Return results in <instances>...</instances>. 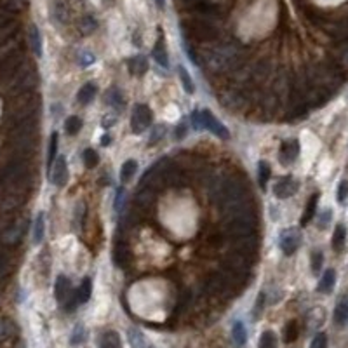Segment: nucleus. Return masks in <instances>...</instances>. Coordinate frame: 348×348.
<instances>
[{
  "mask_svg": "<svg viewBox=\"0 0 348 348\" xmlns=\"http://www.w3.org/2000/svg\"><path fill=\"white\" fill-rule=\"evenodd\" d=\"M256 213H247V214H235V216H228V221L225 225V230L232 238L244 237V235H251L256 230Z\"/></svg>",
  "mask_w": 348,
  "mask_h": 348,
  "instance_id": "nucleus-3",
  "label": "nucleus"
},
{
  "mask_svg": "<svg viewBox=\"0 0 348 348\" xmlns=\"http://www.w3.org/2000/svg\"><path fill=\"white\" fill-rule=\"evenodd\" d=\"M345 238H347V228L343 225H338L334 228V233H333V249L334 251H341L345 246Z\"/></svg>",
  "mask_w": 348,
  "mask_h": 348,
  "instance_id": "nucleus-27",
  "label": "nucleus"
},
{
  "mask_svg": "<svg viewBox=\"0 0 348 348\" xmlns=\"http://www.w3.org/2000/svg\"><path fill=\"white\" fill-rule=\"evenodd\" d=\"M44 233H45L44 213H39L37 218H35V225H33V242H35V244H40V242L44 240Z\"/></svg>",
  "mask_w": 348,
  "mask_h": 348,
  "instance_id": "nucleus-23",
  "label": "nucleus"
},
{
  "mask_svg": "<svg viewBox=\"0 0 348 348\" xmlns=\"http://www.w3.org/2000/svg\"><path fill=\"white\" fill-rule=\"evenodd\" d=\"M310 348H327V336L324 333H319L315 338H313V341H311Z\"/></svg>",
  "mask_w": 348,
  "mask_h": 348,
  "instance_id": "nucleus-39",
  "label": "nucleus"
},
{
  "mask_svg": "<svg viewBox=\"0 0 348 348\" xmlns=\"http://www.w3.org/2000/svg\"><path fill=\"white\" fill-rule=\"evenodd\" d=\"M348 195V183L347 181H341L340 187H338V202H343Z\"/></svg>",
  "mask_w": 348,
  "mask_h": 348,
  "instance_id": "nucleus-42",
  "label": "nucleus"
},
{
  "mask_svg": "<svg viewBox=\"0 0 348 348\" xmlns=\"http://www.w3.org/2000/svg\"><path fill=\"white\" fill-rule=\"evenodd\" d=\"M114 260H115V265H117V267H124L125 261L129 260V251H127V247H125L124 242H120V244H115Z\"/></svg>",
  "mask_w": 348,
  "mask_h": 348,
  "instance_id": "nucleus-28",
  "label": "nucleus"
},
{
  "mask_svg": "<svg viewBox=\"0 0 348 348\" xmlns=\"http://www.w3.org/2000/svg\"><path fill=\"white\" fill-rule=\"evenodd\" d=\"M240 63V52L230 44H220L202 51V65L213 74H223L233 70Z\"/></svg>",
  "mask_w": 348,
  "mask_h": 348,
  "instance_id": "nucleus-2",
  "label": "nucleus"
},
{
  "mask_svg": "<svg viewBox=\"0 0 348 348\" xmlns=\"http://www.w3.org/2000/svg\"><path fill=\"white\" fill-rule=\"evenodd\" d=\"M122 198H124V188H118V192H117V195H115V209H120V202H122Z\"/></svg>",
  "mask_w": 348,
  "mask_h": 348,
  "instance_id": "nucleus-45",
  "label": "nucleus"
},
{
  "mask_svg": "<svg viewBox=\"0 0 348 348\" xmlns=\"http://www.w3.org/2000/svg\"><path fill=\"white\" fill-rule=\"evenodd\" d=\"M253 267V256L242 253V251L233 249L227 258H225V268L233 278L246 277Z\"/></svg>",
  "mask_w": 348,
  "mask_h": 348,
  "instance_id": "nucleus-5",
  "label": "nucleus"
},
{
  "mask_svg": "<svg viewBox=\"0 0 348 348\" xmlns=\"http://www.w3.org/2000/svg\"><path fill=\"white\" fill-rule=\"evenodd\" d=\"M136 169H138V164H136V160H127L124 162V165H122L120 169V180L124 181V183H127V181H131V178L134 176Z\"/></svg>",
  "mask_w": 348,
  "mask_h": 348,
  "instance_id": "nucleus-30",
  "label": "nucleus"
},
{
  "mask_svg": "<svg viewBox=\"0 0 348 348\" xmlns=\"http://www.w3.org/2000/svg\"><path fill=\"white\" fill-rule=\"evenodd\" d=\"M127 338H129V345L131 348H154V345L150 343V340H147L143 333L136 327H131L127 333Z\"/></svg>",
  "mask_w": 348,
  "mask_h": 348,
  "instance_id": "nucleus-15",
  "label": "nucleus"
},
{
  "mask_svg": "<svg viewBox=\"0 0 348 348\" xmlns=\"http://www.w3.org/2000/svg\"><path fill=\"white\" fill-rule=\"evenodd\" d=\"M178 72H180V78H181V84H183L185 91L188 92V94H193L195 92V85L193 82H192V77L190 74H188L187 70H185V66H178Z\"/></svg>",
  "mask_w": 348,
  "mask_h": 348,
  "instance_id": "nucleus-32",
  "label": "nucleus"
},
{
  "mask_svg": "<svg viewBox=\"0 0 348 348\" xmlns=\"http://www.w3.org/2000/svg\"><path fill=\"white\" fill-rule=\"evenodd\" d=\"M185 35L192 39H197L200 42H211L218 37V28L213 25V21L209 19H195V21H188L183 25Z\"/></svg>",
  "mask_w": 348,
  "mask_h": 348,
  "instance_id": "nucleus-4",
  "label": "nucleus"
},
{
  "mask_svg": "<svg viewBox=\"0 0 348 348\" xmlns=\"http://www.w3.org/2000/svg\"><path fill=\"white\" fill-rule=\"evenodd\" d=\"M185 134H187V125H185V122H183V124H180L174 129V139H183Z\"/></svg>",
  "mask_w": 348,
  "mask_h": 348,
  "instance_id": "nucleus-44",
  "label": "nucleus"
},
{
  "mask_svg": "<svg viewBox=\"0 0 348 348\" xmlns=\"http://www.w3.org/2000/svg\"><path fill=\"white\" fill-rule=\"evenodd\" d=\"M127 63H129V72L132 75H143L148 70V61L145 56H134Z\"/></svg>",
  "mask_w": 348,
  "mask_h": 348,
  "instance_id": "nucleus-19",
  "label": "nucleus"
},
{
  "mask_svg": "<svg viewBox=\"0 0 348 348\" xmlns=\"http://www.w3.org/2000/svg\"><path fill=\"white\" fill-rule=\"evenodd\" d=\"M30 44H32V49L33 52L37 54V58L42 56V35H40V30L37 28V25H32L30 28Z\"/></svg>",
  "mask_w": 348,
  "mask_h": 348,
  "instance_id": "nucleus-21",
  "label": "nucleus"
},
{
  "mask_svg": "<svg viewBox=\"0 0 348 348\" xmlns=\"http://www.w3.org/2000/svg\"><path fill=\"white\" fill-rule=\"evenodd\" d=\"M82 129V118L80 117H68L65 122V131L68 132L70 136H75L78 131Z\"/></svg>",
  "mask_w": 348,
  "mask_h": 348,
  "instance_id": "nucleus-33",
  "label": "nucleus"
},
{
  "mask_svg": "<svg viewBox=\"0 0 348 348\" xmlns=\"http://www.w3.org/2000/svg\"><path fill=\"white\" fill-rule=\"evenodd\" d=\"M82 158H84L85 167H87V169L96 167V165H98V162H99V155H98V152H94V150H92V148H87V150L84 152V155H82Z\"/></svg>",
  "mask_w": 348,
  "mask_h": 348,
  "instance_id": "nucleus-35",
  "label": "nucleus"
},
{
  "mask_svg": "<svg viewBox=\"0 0 348 348\" xmlns=\"http://www.w3.org/2000/svg\"><path fill=\"white\" fill-rule=\"evenodd\" d=\"M51 181L56 187H65L68 181V165H66V158L59 157L58 160H54L52 164V172H51Z\"/></svg>",
  "mask_w": 348,
  "mask_h": 348,
  "instance_id": "nucleus-10",
  "label": "nucleus"
},
{
  "mask_svg": "<svg viewBox=\"0 0 348 348\" xmlns=\"http://www.w3.org/2000/svg\"><path fill=\"white\" fill-rule=\"evenodd\" d=\"M334 282H336V271L334 270H327L326 273L322 275V278H320L319 282V291L324 294L331 293L334 287Z\"/></svg>",
  "mask_w": 348,
  "mask_h": 348,
  "instance_id": "nucleus-24",
  "label": "nucleus"
},
{
  "mask_svg": "<svg viewBox=\"0 0 348 348\" xmlns=\"http://www.w3.org/2000/svg\"><path fill=\"white\" fill-rule=\"evenodd\" d=\"M296 338H298V326H296V322H289L286 326V331H284V340H286V343H293Z\"/></svg>",
  "mask_w": 348,
  "mask_h": 348,
  "instance_id": "nucleus-38",
  "label": "nucleus"
},
{
  "mask_svg": "<svg viewBox=\"0 0 348 348\" xmlns=\"http://www.w3.org/2000/svg\"><path fill=\"white\" fill-rule=\"evenodd\" d=\"M258 348H277V336L271 331H265L260 338Z\"/></svg>",
  "mask_w": 348,
  "mask_h": 348,
  "instance_id": "nucleus-34",
  "label": "nucleus"
},
{
  "mask_svg": "<svg viewBox=\"0 0 348 348\" xmlns=\"http://www.w3.org/2000/svg\"><path fill=\"white\" fill-rule=\"evenodd\" d=\"M54 293H56V300H58L59 303H66L70 298L74 296V289H72V282H70L68 277L59 275L58 280H56Z\"/></svg>",
  "mask_w": 348,
  "mask_h": 348,
  "instance_id": "nucleus-12",
  "label": "nucleus"
},
{
  "mask_svg": "<svg viewBox=\"0 0 348 348\" xmlns=\"http://www.w3.org/2000/svg\"><path fill=\"white\" fill-rule=\"evenodd\" d=\"M320 218H322V221H319V227L320 228H326V225L329 223V220H331V211H324Z\"/></svg>",
  "mask_w": 348,
  "mask_h": 348,
  "instance_id": "nucleus-47",
  "label": "nucleus"
},
{
  "mask_svg": "<svg viewBox=\"0 0 348 348\" xmlns=\"http://www.w3.org/2000/svg\"><path fill=\"white\" fill-rule=\"evenodd\" d=\"M334 322L341 327L348 326V298H343L338 303L336 310H334Z\"/></svg>",
  "mask_w": 348,
  "mask_h": 348,
  "instance_id": "nucleus-18",
  "label": "nucleus"
},
{
  "mask_svg": "<svg viewBox=\"0 0 348 348\" xmlns=\"http://www.w3.org/2000/svg\"><path fill=\"white\" fill-rule=\"evenodd\" d=\"M84 340H85V329H84V326L82 324H77L75 326V329H74V334H72V345H80V343H84Z\"/></svg>",
  "mask_w": 348,
  "mask_h": 348,
  "instance_id": "nucleus-37",
  "label": "nucleus"
},
{
  "mask_svg": "<svg viewBox=\"0 0 348 348\" xmlns=\"http://www.w3.org/2000/svg\"><path fill=\"white\" fill-rule=\"evenodd\" d=\"M298 155H300V143L296 139L284 141L282 147H280V160H282V164H291L293 160H296Z\"/></svg>",
  "mask_w": 348,
  "mask_h": 348,
  "instance_id": "nucleus-14",
  "label": "nucleus"
},
{
  "mask_svg": "<svg viewBox=\"0 0 348 348\" xmlns=\"http://www.w3.org/2000/svg\"><path fill=\"white\" fill-rule=\"evenodd\" d=\"M221 103L228 110H240L246 105V96L242 94L240 91H227L221 96Z\"/></svg>",
  "mask_w": 348,
  "mask_h": 348,
  "instance_id": "nucleus-13",
  "label": "nucleus"
},
{
  "mask_svg": "<svg viewBox=\"0 0 348 348\" xmlns=\"http://www.w3.org/2000/svg\"><path fill=\"white\" fill-rule=\"evenodd\" d=\"M232 338H233V341L238 347H244V345H246V341H247L246 326H244L240 320H237V322L233 324V327H232Z\"/></svg>",
  "mask_w": 348,
  "mask_h": 348,
  "instance_id": "nucleus-25",
  "label": "nucleus"
},
{
  "mask_svg": "<svg viewBox=\"0 0 348 348\" xmlns=\"http://www.w3.org/2000/svg\"><path fill=\"white\" fill-rule=\"evenodd\" d=\"M317 202H319V193H313L308 200L307 207H305L303 218H301V225H308L313 218H315V209H317Z\"/></svg>",
  "mask_w": 348,
  "mask_h": 348,
  "instance_id": "nucleus-20",
  "label": "nucleus"
},
{
  "mask_svg": "<svg viewBox=\"0 0 348 348\" xmlns=\"http://www.w3.org/2000/svg\"><path fill=\"white\" fill-rule=\"evenodd\" d=\"M263 300H265V294H260V296H258L256 308H254V317H258L261 313V308H263Z\"/></svg>",
  "mask_w": 348,
  "mask_h": 348,
  "instance_id": "nucleus-46",
  "label": "nucleus"
},
{
  "mask_svg": "<svg viewBox=\"0 0 348 348\" xmlns=\"http://www.w3.org/2000/svg\"><path fill=\"white\" fill-rule=\"evenodd\" d=\"M270 174H271V171H270L268 162L260 160V164H258V181H260V187L263 188V190L267 188L268 180H270Z\"/></svg>",
  "mask_w": 348,
  "mask_h": 348,
  "instance_id": "nucleus-29",
  "label": "nucleus"
},
{
  "mask_svg": "<svg viewBox=\"0 0 348 348\" xmlns=\"http://www.w3.org/2000/svg\"><path fill=\"white\" fill-rule=\"evenodd\" d=\"M152 120H154V114H152L150 108L147 105H141V103L136 105L131 115V127L134 134H141V132L147 131L152 125Z\"/></svg>",
  "mask_w": 348,
  "mask_h": 348,
  "instance_id": "nucleus-6",
  "label": "nucleus"
},
{
  "mask_svg": "<svg viewBox=\"0 0 348 348\" xmlns=\"http://www.w3.org/2000/svg\"><path fill=\"white\" fill-rule=\"evenodd\" d=\"M155 4H157L158 9H164L165 7V0H155Z\"/></svg>",
  "mask_w": 348,
  "mask_h": 348,
  "instance_id": "nucleus-48",
  "label": "nucleus"
},
{
  "mask_svg": "<svg viewBox=\"0 0 348 348\" xmlns=\"http://www.w3.org/2000/svg\"><path fill=\"white\" fill-rule=\"evenodd\" d=\"M198 127L207 129V131H211L213 134H216L218 138H221V139L230 138L228 129L225 127V125L221 124V122L218 120V118L214 117V115L211 114L209 110H202L200 114H198Z\"/></svg>",
  "mask_w": 348,
  "mask_h": 348,
  "instance_id": "nucleus-7",
  "label": "nucleus"
},
{
  "mask_svg": "<svg viewBox=\"0 0 348 348\" xmlns=\"http://www.w3.org/2000/svg\"><path fill=\"white\" fill-rule=\"evenodd\" d=\"M162 136H164V127H162V125H157V127L154 129V132H152L150 145H155L158 139H162Z\"/></svg>",
  "mask_w": 348,
  "mask_h": 348,
  "instance_id": "nucleus-43",
  "label": "nucleus"
},
{
  "mask_svg": "<svg viewBox=\"0 0 348 348\" xmlns=\"http://www.w3.org/2000/svg\"><path fill=\"white\" fill-rule=\"evenodd\" d=\"M107 101L110 103L112 107L122 108V103H124V99H122V91H118V89H110V92L107 94Z\"/></svg>",
  "mask_w": 348,
  "mask_h": 348,
  "instance_id": "nucleus-36",
  "label": "nucleus"
},
{
  "mask_svg": "<svg viewBox=\"0 0 348 348\" xmlns=\"http://www.w3.org/2000/svg\"><path fill=\"white\" fill-rule=\"evenodd\" d=\"M82 28H84V32H85V33L92 32V30L96 28V21H94V18H92V16H85L84 21H82Z\"/></svg>",
  "mask_w": 348,
  "mask_h": 348,
  "instance_id": "nucleus-41",
  "label": "nucleus"
},
{
  "mask_svg": "<svg viewBox=\"0 0 348 348\" xmlns=\"http://www.w3.org/2000/svg\"><path fill=\"white\" fill-rule=\"evenodd\" d=\"M91 293H92V284H91V278H84L80 284V287L77 289L75 296H77V301L78 303H87L89 298H91Z\"/></svg>",
  "mask_w": 348,
  "mask_h": 348,
  "instance_id": "nucleus-26",
  "label": "nucleus"
},
{
  "mask_svg": "<svg viewBox=\"0 0 348 348\" xmlns=\"http://www.w3.org/2000/svg\"><path fill=\"white\" fill-rule=\"evenodd\" d=\"M56 152H58V132H52L49 139V152H47V167L51 171L52 164L56 160Z\"/></svg>",
  "mask_w": 348,
  "mask_h": 348,
  "instance_id": "nucleus-31",
  "label": "nucleus"
},
{
  "mask_svg": "<svg viewBox=\"0 0 348 348\" xmlns=\"http://www.w3.org/2000/svg\"><path fill=\"white\" fill-rule=\"evenodd\" d=\"M154 58L157 59V63L164 68L169 66V56H167V51H165V40H164V33H160L155 42V47H154Z\"/></svg>",
  "mask_w": 348,
  "mask_h": 348,
  "instance_id": "nucleus-16",
  "label": "nucleus"
},
{
  "mask_svg": "<svg viewBox=\"0 0 348 348\" xmlns=\"http://www.w3.org/2000/svg\"><path fill=\"white\" fill-rule=\"evenodd\" d=\"M322 253L320 251H315V253L311 254V270L315 271H320V267H322Z\"/></svg>",
  "mask_w": 348,
  "mask_h": 348,
  "instance_id": "nucleus-40",
  "label": "nucleus"
},
{
  "mask_svg": "<svg viewBox=\"0 0 348 348\" xmlns=\"http://www.w3.org/2000/svg\"><path fill=\"white\" fill-rule=\"evenodd\" d=\"M211 200L221 209L238 200L249 198V185L240 176H216L209 187Z\"/></svg>",
  "mask_w": 348,
  "mask_h": 348,
  "instance_id": "nucleus-1",
  "label": "nucleus"
},
{
  "mask_svg": "<svg viewBox=\"0 0 348 348\" xmlns=\"http://www.w3.org/2000/svg\"><path fill=\"white\" fill-rule=\"evenodd\" d=\"M205 287H207L209 293L221 296V294H225L227 291H230V280H228V278L225 277V275H221V273H213L211 277L207 278Z\"/></svg>",
  "mask_w": 348,
  "mask_h": 348,
  "instance_id": "nucleus-11",
  "label": "nucleus"
},
{
  "mask_svg": "<svg viewBox=\"0 0 348 348\" xmlns=\"http://www.w3.org/2000/svg\"><path fill=\"white\" fill-rule=\"evenodd\" d=\"M278 244H280V249H282V253L286 254V256H291V254L296 253L298 247H300L301 233L296 230V228H287V230H284L282 235H280V240H278Z\"/></svg>",
  "mask_w": 348,
  "mask_h": 348,
  "instance_id": "nucleus-8",
  "label": "nucleus"
},
{
  "mask_svg": "<svg viewBox=\"0 0 348 348\" xmlns=\"http://www.w3.org/2000/svg\"><path fill=\"white\" fill-rule=\"evenodd\" d=\"M94 96H96V85L89 82V84L80 87V91H78V94H77V101L80 103V105H89V103L94 99Z\"/></svg>",
  "mask_w": 348,
  "mask_h": 348,
  "instance_id": "nucleus-22",
  "label": "nucleus"
},
{
  "mask_svg": "<svg viewBox=\"0 0 348 348\" xmlns=\"http://www.w3.org/2000/svg\"><path fill=\"white\" fill-rule=\"evenodd\" d=\"M298 181L294 180L293 176H284L282 180H278L273 187V193L277 195L278 198H287L293 197L294 193L298 192Z\"/></svg>",
  "mask_w": 348,
  "mask_h": 348,
  "instance_id": "nucleus-9",
  "label": "nucleus"
},
{
  "mask_svg": "<svg viewBox=\"0 0 348 348\" xmlns=\"http://www.w3.org/2000/svg\"><path fill=\"white\" fill-rule=\"evenodd\" d=\"M99 348H122V340L115 331H105L99 336Z\"/></svg>",
  "mask_w": 348,
  "mask_h": 348,
  "instance_id": "nucleus-17",
  "label": "nucleus"
}]
</instances>
